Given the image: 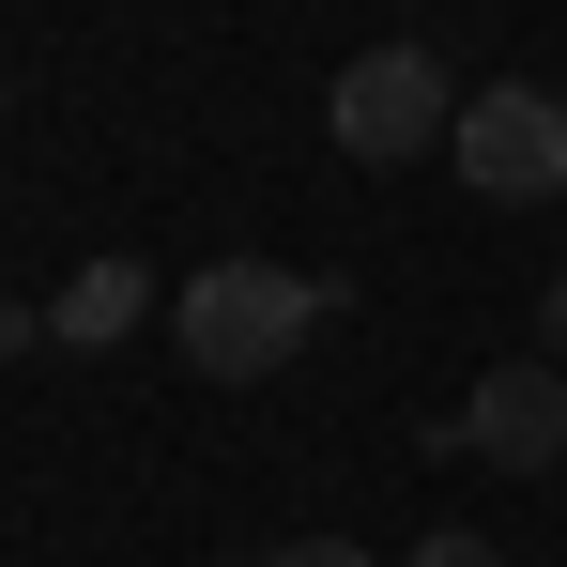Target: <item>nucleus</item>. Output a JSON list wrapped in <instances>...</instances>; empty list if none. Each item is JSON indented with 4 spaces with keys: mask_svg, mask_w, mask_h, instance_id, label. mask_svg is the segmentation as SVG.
Instances as JSON below:
<instances>
[{
    "mask_svg": "<svg viewBox=\"0 0 567 567\" xmlns=\"http://www.w3.org/2000/svg\"><path fill=\"white\" fill-rule=\"evenodd\" d=\"M138 322H154V277H138V261H78V277L47 291V338H62V353H123Z\"/></svg>",
    "mask_w": 567,
    "mask_h": 567,
    "instance_id": "39448f33",
    "label": "nucleus"
},
{
    "mask_svg": "<svg viewBox=\"0 0 567 567\" xmlns=\"http://www.w3.org/2000/svg\"><path fill=\"white\" fill-rule=\"evenodd\" d=\"M0 107H16V78H0Z\"/></svg>",
    "mask_w": 567,
    "mask_h": 567,
    "instance_id": "1a4fd4ad",
    "label": "nucleus"
},
{
    "mask_svg": "<svg viewBox=\"0 0 567 567\" xmlns=\"http://www.w3.org/2000/svg\"><path fill=\"white\" fill-rule=\"evenodd\" d=\"M461 185L475 199H567V93H537V78H491V93H461Z\"/></svg>",
    "mask_w": 567,
    "mask_h": 567,
    "instance_id": "7ed1b4c3",
    "label": "nucleus"
},
{
    "mask_svg": "<svg viewBox=\"0 0 567 567\" xmlns=\"http://www.w3.org/2000/svg\"><path fill=\"white\" fill-rule=\"evenodd\" d=\"M261 567H369V537H277Z\"/></svg>",
    "mask_w": 567,
    "mask_h": 567,
    "instance_id": "0eeeda50",
    "label": "nucleus"
},
{
    "mask_svg": "<svg viewBox=\"0 0 567 567\" xmlns=\"http://www.w3.org/2000/svg\"><path fill=\"white\" fill-rule=\"evenodd\" d=\"M461 445L491 475H567V369H537V353H522V369H491L461 399Z\"/></svg>",
    "mask_w": 567,
    "mask_h": 567,
    "instance_id": "20e7f679",
    "label": "nucleus"
},
{
    "mask_svg": "<svg viewBox=\"0 0 567 567\" xmlns=\"http://www.w3.org/2000/svg\"><path fill=\"white\" fill-rule=\"evenodd\" d=\"M537 369H567V277L537 291Z\"/></svg>",
    "mask_w": 567,
    "mask_h": 567,
    "instance_id": "6e6552de",
    "label": "nucleus"
},
{
    "mask_svg": "<svg viewBox=\"0 0 567 567\" xmlns=\"http://www.w3.org/2000/svg\"><path fill=\"white\" fill-rule=\"evenodd\" d=\"M322 123H338V154H353V169H399V154L461 138V78H445L430 47H369V62H338Z\"/></svg>",
    "mask_w": 567,
    "mask_h": 567,
    "instance_id": "f03ea898",
    "label": "nucleus"
},
{
    "mask_svg": "<svg viewBox=\"0 0 567 567\" xmlns=\"http://www.w3.org/2000/svg\"><path fill=\"white\" fill-rule=\"evenodd\" d=\"M399 567H506V553H491L475 522H445V537H414V553H399Z\"/></svg>",
    "mask_w": 567,
    "mask_h": 567,
    "instance_id": "423d86ee",
    "label": "nucleus"
},
{
    "mask_svg": "<svg viewBox=\"0 0 567 567\" xmlns=\"http://www.w3.org/2000/svg\"><path fill=\"white\" fill-rule=\"evenodd\" d=\"M322 307H338L322 277H291V261H246V246H230V261H199V277L169 291V338H185L199 383H277L291 353L322 338Z\"/></svg>",
    "mask_w": 567,
    "mask_h": 567,
    "instance_id": "f257e3e1",
    "label": "nucleus"
}]
</instances>
